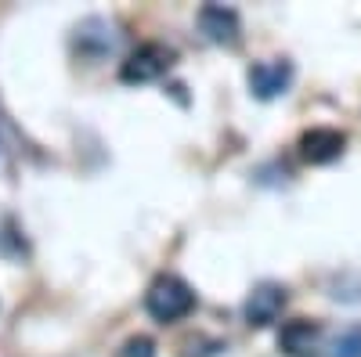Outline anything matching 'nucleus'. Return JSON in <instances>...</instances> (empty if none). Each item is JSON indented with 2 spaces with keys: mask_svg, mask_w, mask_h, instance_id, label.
Instances as JSON below:
<instances>
[{
  "mask_svg": "<svg viewBox=\"0 0 361 357\" xmlns=\"http://www.w3.org/2000/svg\"><path fill=\"white\" fill-rule=\"evenodd\" d=\"M145 311L152 314L159 325H173L195 311V292L185 278L177 275H159L145 292Z\"/></svg>",
  "mask_w": 361,
  "mask_h": 357,
  "instance_id": "obj_1",
  "label": "nucleus"
},
{
  "mask_svg": "<svg viewBox=\"0 0 361 357\" xmlns=\"http://www.w3.org/2000/svg\"><path fill=\"white\" fill-rule=\"evenodd\" d=\"M173 65V51L166 47V44H141L127 62H123V69H119V80L123 83H152V80H159L166 69Z\"/></svg>",
  "mask_w": 361,
  "mask_h": 357,
  "instance_id": "obj_2",
  "label": "nucleus"
},
{
  "mask_svg": "<svg viewBox=\"0 0 361 357\" xmlns=\"http://www.w3.org/2000/svg\"><path fill=\"white\" fill-rule=\"evenodd\" d=\"M250 91L260 98V101H271L289 91L293 83V62H286V58H264V62H253L250 65Z\"/></svg>",
  "mask_w": 361,
  "mask_h": 357,
  "instance_id": "obj_3",
  "label": "nucleus"
},
{
  "mask_svg": "<svg viewBox=\"0 0 361 357\" xmlns=\"http://www.w3.org/2000/svg\"><path fill=\"white\" fill-rule=\"evenodd\" d=\"M282 307H286V289L275 285V282H260V285L246 296L243 314H246V321L253 325V329H264V325L279 321Z\"/></svg>",
  "mask_w": 361,
  "mask_h": 357,
  "instance_id": "obj_4",
  "label": "nucleus"
},
{
  "mask_svg": "<svg viewBox=\"0 0 361 357\" xmlns=\"http://www.w3.org/2000/svg\"><path fill=\"white\" fill-rule=\"evenodd\" d=\"M343 144H347V137L340 130L314 127V130H307L304 137H300V156H304V163H311V166H325V163L343 156Z\"/></svg>",
  "mask_w": 361,
  "mask_h": 357,
  "instance_id": "obj_5",
  "label": "nucleus"
},
{
  "mask_svg": "<svg viewBox=\"0 0 361 357\" xmlns=\"http://www.w3.org/2000/svg\"><path fill=\"white\" fill-rule=\"evenodd\" d=\"M282 350L289 357H311L325 346V332H322V325L318 321H307V318H296L289 321L286 329H282Z\"/></svg>",
  "mask_w": 361,
  "mask_h": 357,
  "instance_id": "obj_6",
  "label": "nucleus"
},
{
  "mask_svg": "<svg viewBox=\"0 0 361 357\" xmlns=\"http://www.w3.org/2000/svg\"><path fill=\"white\" fill-rule=\"evenodd\" d=\"M199 29L206 40H214L221 47H235L238 44V15L231 8H221V4H206L199 11Z\"/></svg>",
  "mask_w": 361,
  "mask_h": 357,
  "instance_id": "obj_7",
  "label": "nucleus"
},
{
  "mask_svg": "<svg viewBox=\"0 0 361 357\" xmlns=\"http://www.w3.org/2000/svg\"><path fill=\"white\" fill-rule=\"evenodd\" d=\"M322 357H361V325H347L340 336L325 339Z\"/></svg>",
  "mask_w": 361,
  "mask_h": 357,
  "instance_id": "obj_8",
  "label": "nucleus"
},
{
  "mask_svg": "<svg viewBox=\"0 0 361 357\" xmlns=\"http://www.w3.org/2000/svg\"><path fill=\"white\" fill-rule=\"evenodd\" d=\"M119 357H156V343L148 336H134L123 343V350H119Z\"/></svg>",
  "mask_w": 361,
  "mask_h": 357,
  "instance_id": "obj_9",
  "label": "nucleus"
}]
</instances>
